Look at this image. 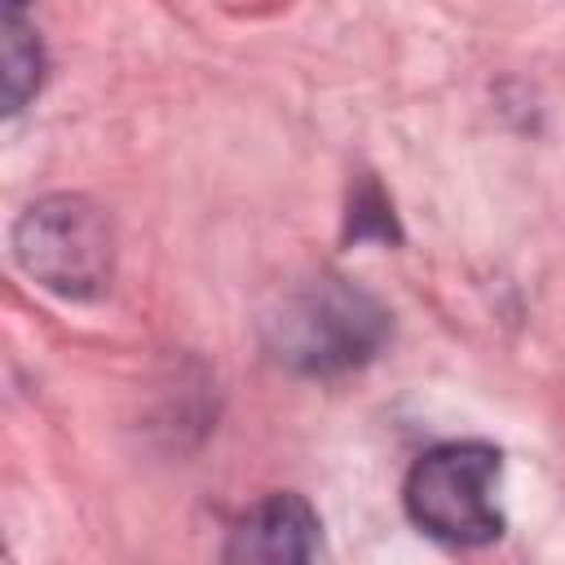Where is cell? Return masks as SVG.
I'll return each instance as SVG.
<instances>
[{
	"instance_id": "cell-1",
	"label": "cell",
	"mask_w": 565,
	"mask_h": 565,
	"mask_svg": "<svg viewBox=\"0 0 565 565\" xmlns=\"http://www.w3.org/2000/svg\"><path fill=\"white\" fill-rule=\"evenodd\" d=\"M503 455L490 441H446L424 450L402 486L411 521L450 547H481L503 534V512L494 503Z\"/></svg>"
},
{
	"instance_id": "cell-2",
	"label": "cell",
	"mask_w": 565,
	"mask_h": 565,
	"mask_svg": "<svg viewBox=\"0 0 565 565\" xmlns=\"http://www.w3.org/2000/svg\"><path fill=\"white\" fill-rule=\"evenodd\" d=\"M388 335V313L344 278H318L282 300L269 318V349L309 375L366 362Z\"/></svg>"
},
{
	"instance_id": "cell-3",
	"label": "cell",
	"mask_w": 565,
	"mask_h": 565,
	"mask_svg": "<svg viewBox=\"0 0 565 565\" xmlns=\"http://www.w3.org/2000/svg\"><path fill=\"white\" fill-rule=\"evenodd\" d=\"M18 265L49 291L66 300H88L106 291L115 269V234L106 212L84 194L35 199L13 225Z\"/></svg>"
},
{
	"instance_id": "cell-4",
	"label": "cell",
	"mask_w": 565,
	"mask_h": 565,
	"mask_svg": "<svg viewBox=\"0 0 565 565\" xmlns=\"http://www.w3.org/2000/svg\"><path fill=\"white\" fill-rule=\"evenodd\" d=\"M221 565H322V521L305 494H265L234 521Z\"/></svg>"
},
{
	"instance_id": "cell-5",
	"label": "cell",
	"mask_w": 565,
	"mask_h": 565,
	"mask_svg": "<svg viewBox=\"0 0 565 565\" xmlns=\"http://www.w3.org/2000/svg\"><path fill=\"white\" fill-rule=\"evenodd\" d=\"M44 79V49L35 26L22 18V9H4L0 18V93H4V115H18Z\"/></svg>"
}]
</instances>
